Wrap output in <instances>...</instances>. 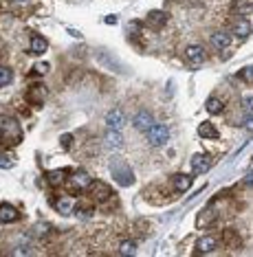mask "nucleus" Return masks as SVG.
Here are the masks:
<instances>
[{
    "label": "nucleus",
    "instance_id": "obj_1",
    "mask_svg": "<svg viewBox=\"0 0 253 257\" xmlns=\"http://www.w3.org/2000/svg\"><path fill=\"white\" fill-rule=\"evenodd\" d=\"M0 136H2V143L4 145H16L20 143V136H22V130H20L18 121L11 119V117H4L2 121H0Z\"/></svg>",
    "mask_w": 253,
    "mask_h": 257
},
{
    "label": "nucleus",
    "instance_id": "obj_2",
    "mask_svg": "<svg viewBox=\"0 0 253 257\" xmlns=\"http://www.w3.org/2000/svg\"><path fill=\"white\" fill-rule=\"evenodd\" d=\"M145 134H148L150 145H154V147H161L170 141V130L165 126H161V123H152L148 130H145Z\"/></svg>",
    "mask_w": 253,
    "mask_h": 257
},
{
    "label": "nucleus",
    "instance_id": "obj_3",
    "mask_svg": "<svg viewBox=\"0 0 253 257\" xmlns=\"http://www.w3.org/2000/svg\"><path fill=\"white\" fill-rule=\"evenodd\" d=\"M68 183L70 187H73V192H84V189L90 187V174L86 172V169H75L73 174L68 176Z\"/></svg>",
    "mask_w": 253,
    "mask_h": 257
},
{
    "label": "nucleus",
    "instance_id": "obj_4",
    "mask_svg": "<svg viewBox=\"0 0 253 257\" xmlns=\"http://www.w3.org/2000/svg\"><path fill=\"white\" fill-rule=\"evenodd\" d=\"M113 176H115V181H117L121 187H128V185L134 183V176H132V172H130L128 165H115L113 167Z\"/></svg>",
    "mask_w": 253,
    "mask_h": 257
},
{
    "label": "nucleus",
    "instance_id": "obj_5",
    "mask_svg": "<svg viewBox=\"0 0 253 257\" xmlns=\"http://www.w3.org/2000/svg\"><path fill=\"white\" fill-rule=\"evenodd\" d=\"M124 123H126V115H124V110H119V108L110 110L108 117H106V126H108L110 130H121Z\"/></svg>",
    "mask_w": 253,
    "mask_h": 257
},
{
    "label": "nucleus",
    "instance_id": "obj_6",
    "mask_svg": "<svg viewBox=\"0 0 253 257\" xmlns=\"http://www.w3.org/2000/svg\"><path fill=\"white\" fill-rule=\"evenodd\" d=\"M209 165H211V158L207 156V154H194V156H191V169H194L196 174L209 172Z\"/></svg>",
    "mask_w": 253,
    "mask_h": 257
},
{
    "label": "nucleus",
    "instance_id": "obj_7",
    "mask_svg": "<svg viewBox=\"0 0 253 257\" xmlns=\"http://www.w3.org/2000/svg\"><path fill=\"white\" fill-rule=\"evenodd\" d=\"M218 242H216V238H211V235H207V238H200L198 242H196V253L198 255H207V253H214Z\"/></svg>",
    "mask_w": 253,
    "mask_h": 257
},
{
    "label": "nucleus",
    "instance_id": "obj_8",
    "mask_svg": "<svg viewBox=\"0 0 253 257\" xmlns=\"http://www.w3.org/2000/svg\"><path fill=\"white\" fill-rule=\"evenodd\" d=\"M152 123H154V117H152L148 110L139 112V115H136L134 119H132V126H134L139 132H145V130H148V128L152 126Z\"/></svg>",
    "mask_w": 253,
    "mask_h": 257
},
{
    "label": "nucleus",
    "instance_id": "obj_9",
    "mask_svg": "<svg viewBox=\"0 0 253 257\" xmlns=\"http://www.w3.org/2000/svg\"><path fill=\"white\" fill-rule=\"evenodd\" d=\"M185 55H187V60H190L191 64H202V62L207 60V53H205V49H202V46H198V44H194V46H187Z\"/></svg>",
    "mask_w": 253,
    "mask_h": 257
},
{
    "label": "nucleus",
    "instance_id": "obj_10",
    "mask_svg": "<svg viewBox=\"0 0 253 257\" xmlns=\"http://www.w3.org/2000/svg\"><path fill=\"white\" fill-rule=\"evenodd\" d=\"M211 44H214L216 49H220V51L229 49V44H231L229 33H227V31H216V33L211 35Z\"/></svg>",
    "mask_w": 253,
    "mask_h": 257
},
{
    "label": "nucleus",
    "instance_id": "obj_11",
    "mask_svg": "<svg viewBox=\"0 0 253 257\" xmlns=\"http://www.w3.org/2000/svg\"><path fill=\"white\" fill-rule=\"evenodd\" d=\"M55 209H58V213H62V215H68V213H73V209H75V202H73V198H68V196H62V198H58V200H55Z\"/></svg>",
    "mask_w": 253,
    "mask_h": 257
},
{
    "label": "nucleus",
    "instance_id": "obj_12",
    "mask_svg": "<svg viewBox=\"0 0 253 257\" xmlns=\"http://www.w3.org/2000/svg\"><path fill=\"white\" fill-rule=\"evenodd\" d=\"M18 218V211L11 207V204H0V224H9V222H13V220Z\"/></svg>",
    "mask_w": 253,
    "mask_h": 257
},
{
    "label": "nucleus",
    "instance_id": "obj_13",
    "mask_svg": "<svg viewBox=\"0 0 253 257\" xmlns=\"http://www.w3.org/2000/svg\"><path fill=\"white\" fill-rule=\"evenodd\" d=\"M121 130H110L108 128V132H106V145L110 147V150H117V147H121Z\"/></svg>",
    "mask_w": 253,
    "mask_h": 257
},
{
    "label": "nucleus",
    "instance_id": "obj_14",
    "mask_svg": "<svg viewBox=\"0 0 253 257\" xmlns=\"http://www.w3.org/2000/svg\"><path fill=\"white\" fill-rule=\"evenodd\" d=\"M90 187H93V193H95V198L97 200H106V198L113 196L110 187L108 185H104V183H90Z\"/></svg>",
    "mask_w": 253,
    "mask_h": 257
},
{
    "label": "nucleus",
    "instance_id": "obj_15",
    "mask_svg": "<svg viewBox=\"0 0 253 257\" xmlns=\"http://www.w3.org/2000/svg\"><path fill=\"white\" fill-rule=\"evenodd\" d=\"M214 220H216V211H214V209H205V211L196 218V227L205 229V227H209V222H214Z\"/></svg>",
    "mask_w": 253,
    "mask_h": 257
},
{
    "label": "nucleus",
    "instance_id": "obj_16",
    "mask_svg": "<svg viewBox=\"0 0 253 257\" xmlns=\"http://www.w3.org/2000/svg\"><path fill=\"white\" fill-rule=\"evenodd\" d=\"M198 136H202V138H218V130H216L209 121H205V123H200L198 126Z\"/></svg>",
    "mask_w": 253,
    "mask_h": 257
},
{
    "label": "nucleus",
    "instance_id": "obj_17",
    "mask_svg": "<svg viewBox=\"0 0 253 257\" xmlns=\"http://www.w3.org/2000/svg\"><path fill=\"white\" fill-rule=\"evenodd\" d=\"M68 172H70V169H55V172H51V174H49V183L58 187V185H62L64 181H66Z\"/></svg>",
    "mask_w": 253,
    "mask_h": 257
},
{
    "label": "nucleus",
    "instance_id": "obj_18",
    "mask_svg": "<svg viewBox=\"0 0 253 257\" xmlns=\"http://www.w3.org/2000/svg\"><path fill=\"white\" fill-rule=\"evenodd\" d=\"M205 108H207V112H209V115H220L222 108H225V104H222L218 97H209V99H207V104H205Z\"/></svg>",
    "mask_w": 253,
    "mask_h": 257
},
{
    "label": "nucleus",
    "instance_id": "obj_19",
    "mask_svg": "<svg viewBox=\"0 0 253 257\" xmlns=\"http://www.w3.org/2000/svg\"><path fill=\"white\" fill-rule=\"evenodd\" d=\"M49 49V42L42 38V35H33L31 38V51L33 53H44Z\"/></svg>",
    "mask_w": 253,
    "mask_h": 257
},
{
    "label": "nucleus",
    "instance_id": "obj_20",
    "mask_svg": "<svg viewBox=\"0 0 253 257\" xmlns=\"http://www.w3.org/2000/svg\"><path fill=\"white\" fill-rule=\"evenodd\" d=\"M234 13L249 15L251 13V0H234Z\"/></svg>",
    "mask_w": 253,
    "mask_h": 257
},
{
    "label": "nucleus",
    "instance_id": "obj_21",
    "mask_svg": "<svg viewBox=\"0 0 253 257\" xmlns=\"http://www.w3.org/2000/svg\"><path fill=\"white\" fill-rule=\"evenodd\" d=\"M172 183H174V189H179V192H185V189L191 187V178L190 176H183V174H176Z\"/></svg>",
    "mask_w": 253,
    "mask_h": 257
},
{
    "label": "nucleus",
    "instance_id": "obj_22",
    "mask_svg": "<svg viewBox=\"0 0 253 257\" xmlns=\"http://www.w3.org/2000/svg\"><path fill=\"white\" fill-rule=\"evenodd\" d=\"M234 31H236L238 38H247V35L251 33V22L249 20H240V22L234 24Z\"/></svg>",
    "mask_w": 253,
    "mask_h": 257
},
{
    "label": "nucleus",
    "instance_id": "obj_23",
    "mask_svg": "<svg viewBox=\"0 0 253 257\" xmlns=\"http://www.w3.org/2000/svg\"><path fill=\"white\" fill-rule=\"evenodd\" d=\"M44 97H47V90L42 88V86H33L31 90H29V99H35V104L38 106H42V101H44Z\"/></svg>",
    "mask_w": 253,
    "mask_h": 257
},
{
    "label": "nucleus",
    "instance_id": "obj_24",
    "mask_svg": "<svg viewBox=\"0 0 253 257\" xmlns=\"http://www.w3.org/2000/svg\"><path fill=\"white\" fill-rule=\"evenodd\" d=\"M148 22L152 24V27H163V24L168 22V15H165L163 11H152L150 18H148Z\"/></svg>",
    "mask_w": 253,
    "mask_h": 257
},
{
    "label": "nucleus",
    "instance_id": "obj_25",
    "mask_svg": "<svg viewBox=\"0 0 253 257\" xmlns=\"http://www.w3.org/2000/svg\"><path fill=\"white\" fill-rule=\"evenodd\" d=\"M119 253L121 255H134L136 253V242L134 240H124L119 244Z\"/></svg>",
    "mask_w": 253,
    "mask_h": 257
},
{
    "label": "nucleus",
    "instance_id": "obj_26",
    "mask_svg": "<svg viewBox=\"0 0 253 257\" xmlns=\"http://www.w3.org/2000/svg\"><path fill=\"white\" fill-rule=\"evenodd\" d=\"M11 79H13L11 68H7V66H0V88H2V86H7V84H11Z\"/></svg>",
    "mask_w": 253,
    "mask_h": 257
},
{
    "label": "nucleus",
    "instance_id": "obj_27",
    "mask_svg": "<svg viewBox=\"0 0 253 257\" xmlns=\"http://www.w3.org/2000/svg\"><path fill=\"white\" fill-rule=\"evenodd\" d=\"M75 213H77L79 220H88L90 215H93V207L90 204H79V209H73Z\"/></svg>",
    "mask_w": 253,
    "mask_h": 257
},
{
    "label": "nucleus",
    "instance_id": "obj_28",
    "mask_svg": "<svg viewBox=\"0 0 253 257\" xmlns=\"http://www.w3.org/2000/svg\"><path fill=\"white\" fill-rule=\"evenodd\" d=\"M35 251H33V246H27V244H22V246H16V249L11 251V255H16V257H20V255H33Z\"/></svg>",
    "mask_w": 253,
    "mask_h": 257
},
{
    "label": "nucleus",
    "instance_id": "obj_29",
    "mask_svg": "<svg viewBox=\"0 0 253 257\" xmlns=\"http://www.w3.org/2000/svg\"><path fill=\"white\" fill-rule=\"evenodd\" d=\"M13 156L11 154H0V167L2 169H9V167H13Z\"/></svg>",
    "mask_w": 253,
    "mask_h": 257
},
{
    "label": "nucleus",
    "instance_id": "obj_30",
    "mask_svg": "<svg viewBox=\"0 0 253 257\" xmlns=\"http://www.w3.org/2000/svg\"><path fill=\"white\" fill-rule=\"evenodd\" d=\"M49 70V64H44V62H40V64H35V75H44Z\"/></svg>",
    "mask_w": 253,
    "mask_h": 257
},
{
    "label": "nucleus",
    "instance_id": "obj_31",
    "mask_svg": "<svg viewBox=\"0 0 253 257\" xmlns=\"http://www.w3.org/2000/svg\"><path fill=\"white\" fill-rule=\"evenodd\" d=\"M240 77H247V81H251V77H253V68H251V66H247V68L240 73Z\"/></svg>",
    "mask_w": 253,
    "mask_h": 257
},
{
    "label": "nucleus",
    "instance_id": "obj_32",
    "mask_svg": "<svg viewBox=\"0 0 253 257\" xmlns=\"http://www.w3.org/2000/svg\"><path fill=\"white\" fill-rule=\"evenodd\" d=\"M70 143H73V136H70V134H62V147H70Z\"/></svg>",
    "mask_w": 253,
    "mask_h": 257
},
{
    "label": "nucleus",
    "instance_id": "obj_33",
    "mask_svg": "<svg viewBox=\"0 0 253 257\" xmlns=\"http://www.w3.org/2000/svg\"><path fill=\"white\" fill-rule=\"evenodd\" d=\"M16 2H29V0H16Z\"/></svg>",
    "mask_w": 253,
    "mask_h": 257
}]
</instances>
